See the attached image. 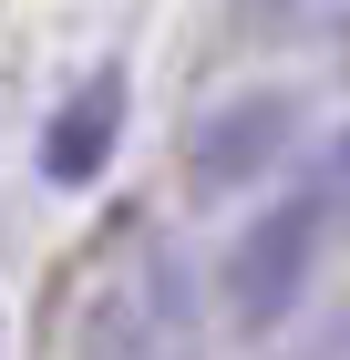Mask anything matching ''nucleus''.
<instances>
[{"mask_svg":"<svg viewBox=\"0 0 350 360\" xmlns=\"http://www.w3.org/2000/svg\"><path fill=\"white\" fill-rule=\"evenodd\" d=\"M196 330H186V278L175 257H144V278H124L93 330V360H186Z\"/></svg>","mask_w":350,"mask_h":360,"instance_id":"obj_3","label":"nucleus"},{"mask_svg":"<svg viewBox=\"0 0 350 360\" xmlns=\"http://www.w3.org/2000/svg\"><path fill=\"white\" fill-rule=\"evenodd\" d=\"M289 134H299V93H237V103H216L206 124H196V144H186V195L196 206H227V195H247L258 175L289 155Z\"/></svg>","mask_w":350,"mask_h":360,"instance_id":"obj_2","label":"nucleus"},{"mask_svg":"<svg viewBox=\"0 0 350 360\" xmlns=\"http://www.w3.org/2000/svg\"><path fill=\"white\" fill-rule=\"evenodd\" d=\"M113 134H124V72H93V83L52 113V134H42V175H52V186H93V175L113 165Z\"/></svg>","mask_w":350,"mask_h":360,"instance_id":"obj_4","label":"nucleus"},{"mask_svg":"<svg viewBox=\"0 0 350 360\" xmlns=\"http://www.w3.org/2000/svg\"><path fill=\"white\" fill-rule=\"evenodd\" d=\"M330 237H340V195H330V175H309V186H289L278 206H258V217L237 226L227 268H216V319H227L237 340H268L278 319L309 299V268H320Z\"/></svg>","mask_w":350,"mask_h":360,"instance_id":"obj_1","label":"nucleus"}]
</instances>
